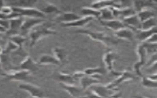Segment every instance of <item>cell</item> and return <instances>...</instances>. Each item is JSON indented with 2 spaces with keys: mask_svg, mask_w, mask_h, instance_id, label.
I'll list each match as a JSON object with an SVG mask.
<instances>
[{
  "mask_svg": "<svg viewBox=\"0 0 157 98\" xmlns=\"http://www.w3.org/2000/svg\"><path fill=\"white\" fill-rule=\"evenodd\" d=\"M56 32L53 30L50 25L46 23H42L34 27L29 32L30 37V47H33L34 45L43 37L56 34Z\"/></svg>",
  "mask_w": 157,
  "mask_h": 98,
  "instance_id": "1",
  "label": "cell"
},
{
  "mask_svg": "<svg viewBox=\"0 0 157 98\" xmlns=\"http://www.w3.org/2000/svg\"><path fill=\"white\" fill-rule=\"evenodd\" d=\"M75 32L80 33L89 36L93 40L101 43L107 47H110L112 45H115L118 43V40L107 35L105 32L92 31L88 29H79L75 31Z\"/></svg>",
  "mask_w": 157,
  "mask_h": 98,
  "instance_id": "2",
  "label": "cell"
},
{
  "mask_svg": "<svg viewBox=\"0 0 157 98\" xmlns=\"http://www.w3.org/2000/svg\"><path fill=\"white\" fill-rule=\"evenodd\" d=\"M13 12L18 13L21 17L45 18L46 15L36 7H12Z\"/></svg>",
  "mask_w": 157,
  "mask_h": 98,
  "instance_id": "3",
  "label": "cell"
},
{
  "mask_svg": "<svg viewBox=\"0 0 157 98\" xmlns=\"http://www.w3.org/2000/svg\"><path fill=\"white\" fill-rule=\"evenodd\" d=\"M90 91L94 92L101 98H110L117 96V89H110L107 86L93 85L90 87Z\"/></svg>",
  "mask_w": 157,
  "mask_h": 98,
  "instance_id": "4",
  "label": "cell"
},
{
  "mask_svg": "<svg viewBox=\"0 0 157 98\" xmlns=\"http://www.w3.org/2000/svg\"><path fill=\"white\" fill-rule=\"evenodd\" d=\"M31 74L28 71L16 69L7 72L6 78L10 81H28L31 79Z\"/></svg>",
  "mask_w": 157,
  "mask_h": 98,
  "instance_id": "5",
  "label": "cell"
},
{
  "mask_svg": "<svg viewBox=\"0 0 157 98\" xmlns=\"http://www.w3.org/2000/svg\"><path fill=\"white\" fill-rule=\"evenodd\" d=\"M24 18L21 17H18L16 18H13L9 20V28L5 33L7 37L9 38L11 36L20 34V28L23 23Z\"/></svg>",
  "mask_w": 157,
  "mask_h": 98,
  "instance_id": "6",
  "label": "cell"
},
{
  "mask_svg": "<svg viewBox=\"0 0 157 98\" xmlns=\"http://www.w3.org/2000/svg\"><path fill=\"white\" fill-rule=\"evenodd\" d=\"M18 88L29 94L31 97L44 98L45 97V92L39 86L29 83H24L18 85Z\"/></svg>",
  "mask_w": 157,
  "mask_h": 98,
  "instance_id": "7",
  "label": "cell"
},
{
  "mask_svg": "<svg viewBox=\"0 0 157 98\" xmlns=\"http://www.w3.org/2000/svg\"><path fill=\"white\" fill-rule=\"evenodd\" d=\"M44 22V18H24L23 23L20 28V34H25L29 33L31 30H32L34 27L39 24H42Z\"/></svg>",
  "mask_w": 157,
  "mask_h": 98,
  "instance_id": "8",
  "label": "cell"
},
{
  "mask_svg": "<svg viewBox=\"0 0 157 98\" xmlns=\"http://www.w3.org/2000/svg\"><path fill=\"white\" fill-rule=\"evenodd\" d=\"M136 52L137 55L139 56V61L134 64V70L137 75H138L139 77H142V74L140 71V68L143 65L145 64L147 59V53L142 43L137 46Z\"/></svg>",
  "mask_w": 157,
  "mask_h": 98,
  "instance_id": "9",
  "label": "cell"
},
{
  "mask_svg": "<svg viewBox=\"0 0 157 98\" xmlns=\"http://www.w3.org/2000/svg\"><path fill=\"white\" fill-rule=\"evenodd\" d=\"M38 66L39 64L37 62H34V61H33L30 56H27L20 63L19 66L17 67V69L26 70L32 74L33 72H36L38 70Z\"/></svg>",
  "mask_w": 157,
  "mask_h": 98,
  "instance_id": "10",
  "label": "cell"
},
{
  "mask_svg": "<svg viewBox=\"0 0 157 98\" xmlns=\"http://www.w3.org/2000/svg\"><path fill=\"white\" fill-rule=\"evenodd\" d=\"M81 17L74 12H66L64 13H61L59 14L56 15L53 18V20L61 23H67L72 22L80 18Z\"/></svg>",
  "mask_w": 157,
  "mask_h": 98,
  "instance_id": "11",
  "label": "cell"
},
{
  "mask_svg": "<svg viewBox=\"0 0 157 98\" xmlns=\"http://www.w3.org/2000/svg\"><path fill=\"white\" fill-rule=\"evenodd\" d=\"M118 75H119L118 77L116 80H115L113 81H112L110 84L106 85L109 88L115 89L118 85H120L121 83L132 80L136 78L134 74L126 70L120 72V74Z\"/></svg>",
  "mask_w": 157,
  "mask_h": 98,
  "instance_id": "12",
  "label": "cell"
},
{
  "mask_svg": "<svg viewBox=\"0 0 157 98\" xmlns=\"http://www.w3.org/2000/svg\"><path fill=\"white\" fill-rule=\"evenodd\" d=\"M132 4L133 9L136 13L147 9L156 10L157 3L154 1H134L132 2Z\"/></svg>",
  "mask_w": 157,
  "mask_h": 98,
  "instance_id": "13",
  "label": "cell"
},
{
  "mask_svg": "<svg viewBox=\"0 0 157 98\" xmlns=\"http://www.w3.org/2000/svg\"><path fill=\"white\" fill-rule=\"evenodd\" d=\"M118 59H119V55L117 53L112 51H107L106 53H105L103 57V61L105 64L107 69L110 72L113 73V74H115L117 75H118L120 74V72L116 73L113 70V62Z\"/></svg>",
  "mask_w": 157,
  "mask_h": 98,
  "instance_id": "14",
  "label": "cell"
},
{
  "mask_svg": "<svg viewBox=\"0 0 157 98\" xmlns=\"http://www.w3.org/2000/svg\"><path fill=\"white\" fill-rule=\"evenodd\" d=\"M53 79L59 81L61 83L67 85H74L76 81V79L72 75L64 73L62 72H58L53 74L52 76Z\"/></svg>",
  "mask_w": 157,
  "mask_h": 98,
  "instance_id": "15",
  "label": "cell"
},
{
  "mask_svg": "<svg viewBox=\"0 0 157 98\" xmlns=\"http://www.w3.org/2000/svg\"><path fill=\"white\" fill-rule=\"evenodd\" d=\"M113 15L114 18H121L122 20L127 18L129 16L136 14V12L133 9V8L126 7V8H115V7H110Z\"/></svg>",
  "mask_w": 157,
  "mask_h": 98,
  "instance_id": "16",
  "label": "cell"
},
{
  "mask_svg": "<svg viewBox=\"0 0 157 98\" xmlns=\"http://www.w3.org/2000/svg\"><path fill=\"white\" fill-rule=\"evenodd\" d=\"M91 7L99 10L102 9L108 8V7L120 8V1H95L91 4Z\"/></svg>",
  "mask_w": 157,
  "mask_h": 98,
  "instance_id": "17",
  "label": "cell"
},
{
  "mask_svg": "<svg viewBox=\"0 0 157 98\" xmlns=\"http://www.w3.org/2000/svg\"><path fill=\"white\" fill-rule=\"evenodd\" d=\"M122 21L126 27L133 30H139L141 28V22L139 20L137 14L132 15L123 19Z\"/></svg>",
  "mask_w": 157,
  "mask_h": 98,
  "instance_id": "18",
  "label": "cell"
},
{
  "mask_svg": "<svg viewBox=\"0 0 157 98\" xmlns=\"http://www.w3.org/2000/svg\"><path fill=\"white\" fill-rule=\"evenodd\" d=\"M99 21L102 26L106 27L108 29L113 30L114 32L126 27V26L120 20L113 19V20H107V21H102V20H99Z\"/></svg>",
  "mask_w": 157,
  "mask_h": 98,
  "instance_id": "19",
  "label": "cell"
},
{
  "mask_svg": "<svg viewBox=\"0 0 157 98\" xmlns=\"http://www.w3.org/2000/svg\"><path fill=\"white\" fill-rule=\"evenodd\" d=\"M5 4L8 5L12 7H33L34 4H36L37 1L32 0H11L4 1Z\"/></svg>",
  "mask_w": 157,
  "mask_h": 98,
  "instance_id": "20",
  "label": "cell"
},
{
  "mask_svg": "<svg viewBox=\"0 0 157 98\" xmlns=\"http://www.w3.org/2000/svg\"><path fill=\"white\" fill-rule=\"evenodd\" d=\"M93 17L84 16L72 22L67 23H61V26L63 28H71V27H83L85 26L87 23H90L93 20Z\"/></svg>",
  "mask_w": 157,
  "mask_h": 98,
  "instance_id": "21",
  "label": "cell"
},
{
  "mask_svg": "<svg viewBox=\"0 0 157 98\" xmlns=\"http://www.w3.org/2000/svg\"><path fill=\"white\" fill-rule=\"evenodd\" d=\"M61 88L68 92L69 95L75 98H79L82 96V89L75 86L74 85H67L59 83Z\"/></svg>",
  "mask_w": 157,
  "mask_h": 98,
  "instance_id": "22",
  "label": "cell"
},
{
  "mask_svg": "<svg viewBox=\"0 0 157 98\" xmlns=\"http://www.w3.org/2000/svg\"><path fill=\"white\" fill-rule=\"evenodd\" d=\"M114 34L118 39H125L131 41L133 40L134 38V32L132 29L128 27L122 28L117 31L114 32Z\"/></svg>",
  "mask_w": 157,
  "mask_h": 98,
  "instance_id": "23",
  "label": "cell"
},
{
  "mask_svg": "<svg viewBox=\"0 0 157 98\" xmlns=\"http://www.w3.org/2000/svg\"><path fill=\"white\" fill-rule=\"evenodd\" d=\"M101 81L95 77L85 75L80 78V83L82 89H86L93 85L99 84Z\"/></svg>",
  "mask_w": 157,
  "mask_h": 98,
  "instance_id": "24",
  "label": "cell"
},
{
  "mask_svg": "<svg viewBox=\"0 0 157 98\" xmlns=\"http://www.w3.org/2000/svg\"><path fill=\"white\" fill-rule=\"evenodd\" d=\"M44 5L42 6L40 9H38L40 10L44 14L46 15V14H59L61 13V11L54 4L50 3V2L44 1Z\"/></svg>",
  "mask_w": 157,
  "mask_h": 98,
  "instance_id": "25",
  "label": "cell"
},
{
  "mask_svg": "<svg viewBox=\"0 0 157 98\" xmlns=\"http://www.w3.org/2000/svg\"><path fill=\"white\" fill-rule=\"evenodd\" d=\"M156 33V27L150 29H139L136 31V37L143 42L146 41L153 34Z\"/></svg>",
  "mask_w": 157,
  "mask_h": 98,
  "instance_id": "26",
  "label": "cell"
},
{
  "mask_svg": "<svg viewBox=\"0 0 157 98\" xmlns=\"http://www.w3.org/2000/svg\"><path fill=\"white\" fill-rule=\"evenodd\" d=\"M53 56L60 62L61 65H63L67 61V53L64 48L61 47H55L52 50Z\"/></svg>",
  "mask_w": 157,
  "mask_h": 98,
  "instance_id": "27",
  "label": "cell"
},
{
  "mask_svg": "<svg viewBox=\"0 0 157 98\" xmlns=\"http://www.w3.org/2000/svg\"><path fill=\"white\" fill-rule=\"evenodd\" d=\"M85 75L98 78L100 75H105L107 72V69L103 67H97L94 68H88L83 71Z\"/></svg>",
  "mask_w": 157,
  "mask_h": 98,
  "instance_id": "28",
  "label": "cell"
},
{
  "mask_svg": "<svg viewBox=\"0 0 157 98\" xmlns=\"http://www.w3.org/2000/svg\"><path fill=\"white\" fill-rule=\"evenodd\" d=\"M140 22H143L151 18L156 17V10L151 9H147L141 10L136 13Z\"/></svg>",
  "mask_w": 157,
  "mask_h": 98,
  "instance_id": "29",
  "label": "cell"
},
{
  "mask_svg": "<svg viewBox=\"0 0 157 98\" xmlns=\"http://www.w3.org/2000/svg\"><path fill=\"white\" fill-rule=\"evenodd\" d=\"M39 65H46V64H53L56 66H61L60 62L53 56L51 55H44L39 58L37 62Z\"/></svg>",
  "mask_w": 157,
  "mask_h": 98,
  "instance_id": "30",
  "label": "cell"
},
{
  "mask_svg": "<svg viewBox=\"0 0 157 98\" xmlns=\"http://www.w3.org/2000/svg\"><path fill=\"white\" fill-rule=\"evenodd\" d=\"M81 13L84 15V16L92 17L93 18H99L101 12L99 10H96L91 7H83L81 9Z\"/></svg>",
  "mask_w": 157,
  "mask_h": 98,
  "instance_id": "31",
  "label": "cell"
},
{
  "mask_svg": "<svg viewBox=\"0 0 157 98\" xmlns=\"http://www.w3.org/2000/svg\"><path fill=\"white\" fill-rule=\"evenodd\" d=\"M101 14L99 20L102 21H107L113 19H115L113 17L112 9L110 7L105 8L100 10Z\"/></svg>",
  "mask_w": 157,
  "mask_h": 98,
  "instance_id": "32",
  "label": "cell"
},
{
  "mask_svg": "<svg viewBox=\"0 0 157 98\" xmlns=\"http://www.w3.org/2000/svg\"><path fill=\"white\" fill-rule=\"evenodd\" d=\"M9 40L13 42L18 47V48H23V44L26 42V38L23 35L17 34L10 37Z\"/></svg>",
  "mask_w": 157,
  "mask_h": 98,
  "instance_id": "33",
  "label": "cell"
},
{
  "mask_svg": "<svg viewBox=\"0 0 157 98\" xmlns=\"http://www.w3.org/2000/svg\"><path fill=\"white\" fill-rule=\"evenodd\" d=\"M142 85L148 88L156 89L157 86V81L150 79L147 76H142Z\"/></svg>",
  "mask_w": 157,
  "mask_h": 98,
  "instance_id": "34",
  "label": "cell"
},
{
  "mask_svg": "<svg viewBox=\"0 0 157 98\" xmlns=\"http://www.w3.org/2000/svg\"><path fill=\"white\" fill-rule=\"evenodd\" d=\"M156 27V17L151 18L141 23L140 29H150Z\"/></svg>",
  "mask_w": 157,
  "mask_h": 98,
  "instance_id": "35",
  "label": "cell"
},
{
  "mask_svg": "<svg viewBox=\"0 0 157 98\" xmlns=\"http://www.w3.org/2000/svg\"><path fill=\"white\" fill-rule=\"evenodd\" d=\"M142 45L145 49L147 55V54H154L156 53L157 45L156 43H150L147 42H143Z\"/></svg>",
  "mask_w": 157,
  "mask_h": 98,
  "instance_id": "36",
  "label": "cell"
},
{
  "mask_svg": "<svg viewBox=\"0 0 157 98\" xmlns=\"http://www.w3.org/2000/svg\"><path fill=\"white\" fill-rule=\"evenodd\" d=\"M86 94V96H82V97H80L79 98H101V97L98 96L96 94H95L94 92H92V91H91L90 90Z\"/></svg>",
  "mask_w": 157,
  "mask_h": 98,
  "instance_id": "37",
  "label": "cell"
},
{
  "mask_svg": "<svg viewBox=\"0 0 157 98\" xmlns=\"http://www.w3.org/2000/svg\"><path fill=\"white\" fill-rule=\"evenodd\" d=\"M156 40H157V37H156V34H153L151 37H150L144 42L150 43H156Z\"/></svg>",
  "mask_w": 157,
  "mask_h": 98,
  "instance_id": "38",
  "label": "cell"
},
{
  "mask_svg": "<svg viewBox=\"0 0 157 98\" xmlns=\"http://www.w3.org/2000/svg\"><path fill=\"white\" fill-rule=\"evenodd\" d=\"M73 77L77 80L78 78H82L83 76L85 75V74L83 72V71H77V72H74L73 74H72Z\"/></svg>",
  "mask_w": 157,
  "mask_h": 98,
  "instance_id": "39",
  "label": "cell"
},
{
  "mask_svg": "<svg viewBox=\"0 0 157 98\" xmlns=\"http://www.w3.org/2000/svg\"><path fill=\"white\" fill-rule=\"evenodd\" d=\"M7 75V72L4 69L1 64L0 63V76L6 77Z\"/></svg>",
  "mask_w": 157,
  "mask_h": 98,
  "instance_id": "40",
  "label": "cell"
},
{
  "mask_svg": "<svg viewBox=\"0 0 157 98\" xmlns=\"http://www.w3.org/2000/svg\"><path fill=\"white\" fill-rule=\"evenodd\" d=\"M6 37H7L5 35V34H0V45H1V43H3L4 42V40L6 39Z\"/></svg>",
  "mask_w": 157,
  "mask_h": 98,
  "instance_id": "41",
  "label": "cell"
},
{
  "mask_svg": "<svg viewBox=\"0 0 157 98\" xmlns=\"http://www.w3.org/2000/svg\"><path fill=\"white\" fill-rule=\"evenodd\" d=\"M5 5V2L4 1H0V10L2 9V7Z\"/></svg>",
  "mask_w": 157,
  "mask_h": 98,
  "instance_id": "42",
  "label": "cell"
},
{
  "mask_svg": "<svg viewBox=\"0 0 157 98\" xmlns=\"http://www.w3.org/2000/svg\"><path fill=\"white\" fill-rule=\"evenodd\" d=\"M3 51H4V48L1 47V45H0V56L3 53Z\"/></svg>",
  "mask_w": 157,
  "mask_h": 98,
  "instance_id": "43",
  "label": "cell"
},
{
  "mask_svg": "<svg viewBox=\"0 0 157 98\" xmlns=\"http://www.w3.org/2000/svg\"><path fill=\"white\" fill-rule=\"evenodd\" d=\"M134 97H136V98H148V97H145V96H134Z\"/></svg>",
  "mask_w": 157,
  "mask_h": 98,
  "instance_id": "44",
  "label": "cell"
},
{
  "mask_svg": "<svg viewBox=\"0 0 157 98\" xmlns=\"http://www.w3.org/2000/svg\"><path fill=\"white\" fill-rule=\"evenodd\" d=\"M28 98H38V97H28ZM44 98H46V97H44Z\"/></svg>",
  "mask_w": 157,
  "mask_h": 98,
  "instance_id": "45",
  "label": "cell"
},
{
  "mask_svg": "<svg viewBox=\"0 0 157 98\" xmlns=\"http://www.w3.org/2000/svg\"><path fill=\"white\" fill-rule=\"evenodd\" d=\"M1 56H0V63H1Z\"/></svg>",
  "mask_w": 157,
  "mask_h": 98,
  "instance_id": "46",
  "label": "cell"
}]
</instances>
